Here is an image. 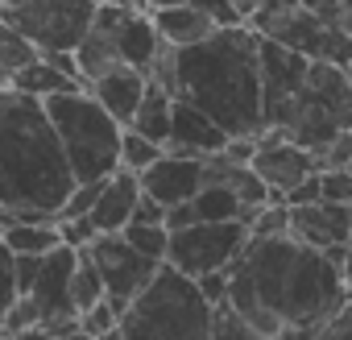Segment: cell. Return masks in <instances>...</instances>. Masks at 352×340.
Instances as JSON below:
<instances>
[{"label": "cell", "mask_w": 352, "mask_h": 340, "mask_svg": "<svg viewBox=\"0 0 352 340\" xmlns=\"http://www.w3.org/2000/svg\"><path fill=\"white\" fill-rule=\"evenodd\" d=\"M120 233H124L141 253H149V257L166 262V241H170V229H166V224H141V220H129Z\"/></svg>", "instance_id": "cell-26"}, {"label": "cell", "mask_w": 352, "mask_h": 340, "mask_svg": "<svg viewBox=\"0 0 352 340\" xmlns=\"http://www.w3.org/2000/svg\"><path fill=\"white\" fill-rule=\"evenodd\" d=\"M34 59H38V46L30 38H21L9 21H0V87H13L17 71Z\"/></svg>", "instance_id": "cell-23"}, {"label": "cell", "mask_w": 352, "mask_h": 340, "mask_svg": "<svg viewBox=\"0 0 352 340\" xmlns=\"http://www.w3.org/2000/svg\"><path fill=\"white\" fill-rule=\"evenodd\" d=\"M249 241V224L245 220H191L170 229L166 241V262L179 266L183 274L199 278L208 270H228L236 262V253Z\"/></svg>", "instance_id": "cell-10"}, {"label": "cell", "mask_w": 352, "mask_h": 340, "mask_svg": "<svg viewBox=\"0 0 352 340\" xmlns=\"http://www.w3.org/2000/svg\"><path fill=\"white\" fill-rule=\"evenodd\" d=\"M141 191L153 195L166 212L174 204H187L199 187H204V158L195 153H174V149H162L141 175H137Z\"/></svg>", "instance_id": "cell-13"}, {"label": "cell", "mask_w": 352, "mask_h": 340, "mask_svg": "<svg viewBox=\"0 0 352 340\" xmlns=\"http://www.w3.org/2000/svg\"><path fill=\"white\" fill-rule=\"evenodd\" d=\"M137 195H141V183H137V175L133 170H112V175L100 183V195H96V204L87 208V220H91V229L96 233H120L124 224H129V216H133V204H137Z\"/></svg>", "instance_id": "cell-16"}, {"label": "cell", "mask_w": 352, "mask_h": 340, "mask_svg": "<svg viewBox=\"0 0 352 340\" xmlns=\"http://www.w3.org/2000/svg\"><path fill=\"white\" fill-rule=\"evenodd\" d=\"M344 75H348V83H352V59H348V63H344Z\"/></svg>", "instance_id": "cell-35"}, {"label": "cell", "mask_w": 352, "mask_h": 340, "mask_svg": "<svg viewBox=\"0 0 352 340\" xmlns=\"http://www.w3.org/2000/svg\"><path fill=\"white\" fill-rule=\"evenodd\" d=\"M195 5L204 9V17L220 30V25H249V21H241V13H236V5L232 0H195Z\"/></svg>", "instance_id": "cell-29"}, {"label": "cell", "mask_w": 352, "mask_h": 340, "mask_svg": "<svg viewBox=\"0 0 352 340\" xmlns=\"http://www.w3.org/2000/svg\"><path fill=\"white\" fill-rule=\"evenodd\" d=\"M149 17H153V30L166 46H191L216 30L195 0H183V5H170V9H153Z\"/></svg>", "instance_id": "cell-18"}, {"label": "cell", "mask_w": 352, "mask_h": 340, "mask_svg": "<svg viewBox=\"0 0 352 340\" xmlns=\"http://www.w3.org/2000/svg\"><path fill=\"white\" fill-rule=\"evenodd\" d=\"M170 96L204 108L228 137H257L261 120V34L253 25H220L191 46H166L149 71Z\"/></svg>", "instance_id": "cell-2"}, {"label": "cell", "mask_w": 352, "mask_h": 340, "mask_svg": "<svg viewBox=\"0 0 352 340\" xmlns=\"http://www.w3.org/2000/svg\"><path fill=\"white\" fill-rule=\"evenodd\" d=\"M170 112H174V96L162 87V83H145V92H141V100H137V108H133V120H129V129H137L141 137H149V141H157V145H166V137H170Z\"/></svg>", "instance_id": "cell-19"}, {"label": "cell", "mask_w": 352, "mask_h": 340, "mask_svg": "<svg viewBox=\"0 0 352 340\" xmlns=\"http://www.w3.org/2000/svg\"><path fill=\"white\" fill-rule=\"evenodd\" d=\"M166 145H157V141H149V137H141L137 129H120V153H116V166L120 170H133V175H141V170L162 153Z\"/></svg>", "instance_id": "cell-24"}, {"label": "cell", "mask_w": 352, "mask_h": 340, "mask_svg": "<svg viewBox=\"0 0 352 340\" xmlns=\"http://www.w3.org/2000/svg\"><path fill=\"white\" fill-rule=\"evenodd\" d=\"M265 129L294 137L298 145H307L319 158V149L327 141H336V133L352 129V83H348L344 67L311 59L298 92L270 116Z\"/></svg>", "instance_id": "cell-7"}, {"label": "cell", "mask_w": 352, "mask_h": 340, "mask_svg": "<svg viewBox=\"0 0 352 340\" xmlns=\"http://www.w3.org/2000/svg\"><path fill=\"white\" fill-rule=\"evenodd\" d=\"M91 13L96 0H0V21L30 38L38 54L75 50L91 25Z\"/></svg>", "instance_id": "cell-9"}, {"label": "cell", "mask_w": 352, "mask_h": 340, "mask_svg": "<svg viewBox=\"0 0 352 340\" xmlns=\"http://www.w3.org/2000/svg\"><path fill=\"white\" fill-rule=\"evenodd\" d=\"M340 278H344V290H352V237L344 241V253H340Z\"/></svg>", "instance_id": "cell-33"}, {"label": "cell", "mask_w": 352, "mask_h": 340, "mask_svg": "<svg viewBox=\"0 0 352 340\" xmlns=\"http://www.w3.org/2000/svg\"><path fill=\"white\" fill-rule=\"evenodd\" d=\"M290 208V237L315 249H331L344 245L348 233V204H331V200H311V204H286Z\"/></svg>", "instance_id": "cell-14"}, {"label": "cell", "mask_w": 352, "mask_h": 340, "mask_svg": "<svg viewBox=\"0 0 352 340\" xmlns=\"http://www.w3.org/2000/svg\"><path fill=\"white\" fill-rule=\"evenodd\" d=\"M96 5H100V0H96Z\"/></svg>", "instance_id": "cell-37"}, {"label": "cell", "mask_w": 352, "mask_h": 340, "mask_svg": "<svg viewBox=\"0 0 352 340\" xmlns=\"http://www.w3.org/2000/svg\"><path fill=\"white\" fill-rule=\"evenodd\" d=\"M282 200H286V204H311V200H319V170H311L307 179H298Z\"/></svg>", "instance_id": "cell-32"}, {"label": "cell", "mask_w": 352, "mask_h": 340, "mask_svg": "<svg viewBox=\"0 0 352 340\" xmlns=\"http://www.w3.org/2000/svg\"><path fill=\"white\" fill-rule=\"evenodd\" d=\"M228 133L204 112L195 108L191 100L183 96H174V112H170V137H166V149L174 153H195V158H208L216 149H224Z\"/></svg>", "instance_id": "cell-15"}, {"label": "cell", "mask_w": 352, "mask_h": 340, "mask_svg": "<svg viewBox=\"0 0 352 340\" xmlns=\"http://www.w3.org/2000/svg\"><path fill=\"white\" fill-rule=\"evenodd\" d=\"M236 5V13H241V21H253V13L261 9V0H232Z\"/></svg>", "instance_id": "cell-34"}, {"label": "cell", "mask_w": 352, "mask_h": 340, "mask_svg": "<svg viewBox=\"0 0 352 340\" xmlns=\"http://www.w3.org/2000/svg\"><path fill=\"white\" fill-rule=\"evenodd\" d=\"M13 299H17V253L0 241V319H5Z\"/></svg>", "instance_id": "cell-28"}, {"label": "cell", "mask_w": 352, "mask_h": 340, "mask_svg": "<svg viewBox=\"0 0 352 340\" xmlns=\"http://www.w3.org/2000/svg\"><path fill=\"white\" fill-rule=\"evenodd\" d=\"M13 87H21V92H30V96H38V100H46V96H54V92H67V87H79V79L67 71V67H58L50 54H38L34 63H25L21 71H17V79H13Z\"/></svg>", "instance_id": "cell-21"}, {"label": "cell", "mask_w": 352, "mask_h": 340, "mask_svg": "<svg viewBox=\"0 0 352 340\" xmlns=\"http://www.w3.org/2000/svg\"><path fill=\"white\" fill-rule=\"evenodd\" d=\"M87 253H91V262H96V270H100V278H104V295L116 303V311L149 282V274L157 270V257H149V253H141L124 233H96L91 241H87Z\"/></svg>", "instance_id": "cell-11"}, {"label": "cell", "mask_w": 352, "mask_h": 340, "mask_svg": "<svg viewBox=\"0 0 352 340\" xmlns=\"http://www.w3.org/2000/svg\"><path fill=\"white\" fill-rule=\"evenodd\" d=\"M319 200L352 204V166H319Z\"/></svg>", "instance_id": "cell-27"}, {"label": "cell", "mask_w": 352, "mask_h": 340, "mask_svg": "<svg viewBox=\"0 0 352 340\" xmlns=\"http://www.w3.org/2000/svg\"><path fill=\"white\" fill-rule=\"evenodd\" d=\"M0 229H5V224H0Z\"/></svg>", "instance_id": "cell-36"}, {"label": "cell", "mask_w": 352, "mask_h": 340, "mask_svg": "<svg viewBox=\"0 0 352 340\" xmlns=\"http://www.w3.org/2000/svg\"><path fill=\"white\" fill-rule=\"evenodd\" d=\"M228 303L253 336H319L323 319L344 303V278L323 249L290 233L249 237L228 266Z\"/></svg>", "instance_id": "cell-1"}, {"label": "cell", "mask_w": 352, "mask_h": 340, "mask_svg": "<svg viewBox=\"0 0 352 340\" xmlns=\"http://www.w3.org/2000/svg\"><path fill=\"white\" fill-rule=\"evenodd\" d=\"M0 241H5L13 253H46L63 241L58 220H38V216H13L0 229Z\"/></svg>", "instance_id": "cell-20"}, {"label": "cell", "mask_w": 352, "mask_h": 340, "mask_svg": "<svg viewBox=\"0 0 352 340\" xmlns=\"http://www.w3.org/2000/svg\"><path fill=\"white\" fill-rule=\"evenodd\" d=\"M249 166L261 175V183L270 187V195L282 200L298 179H307L311 170H319V158H315L307 145H298L294 137H286V133H278V129H261Z\"/></svg>", "instance_id": "cell-12"}, {"label": "cell", "mask_w": 352, "mask_h": 340, "mask_svg": "<svg viewBox=\"0 0 352 340\" xmlns=\"http://www.w3.org/2000/svg\"><path fill=\"white\" fill-rule=\"evenodd\" d=\"M261 38L290 46L307 59H323V63H348L352 59V34L327 25L307 0H261V9L249 21Z\"/></svg>", "instance_id": "cell-8"}, {"label": "cell", "mask_w": 352, "mask_h": 340, "mask_svg": "<svg viewBox=\"0 0 352 340\" xmlns=\"http://www.w3.org/2000/svg\"><path fill=\"white\" fill-rule=\"evenodd\" d=\"M116 323H120V311H116V303L108 295L79 311V332L83 336H116Z\"/></svg>", "instance_id": "cell-25"}, {"label": "cell", "mask_w": 352, "mask_h": 340, "mask_svg": "<svg viewBox=\"0 0 352 340\" xmlns=\"http://www.w3.org/2000/svg\"><path fill=\"white\" fill-rule=\"evenodd\" d=\"M100 299H104V278H100V270H96L87 245H79V249H75V266H71V307L83 311V307H91V303H100Z\"/></svg>", "instance_id": "cell-22"}, {"label": "cell", "mask_w": 352, "mask_h": 340, "mask_svg": "<svg viewBox=\"0 0 352 340\" xmlns=\"http://www.w3.org/2000/svg\"><path fill=\"white\" fill-rule=\"evenodd\" d=\"M195 282H199V290H204V299H208L212 307L228 299V270H208V274H199Z\"/></svg>", "instance_id": "cell-30"}, {"label": "cell", "mask_w": 352, "mask_h": 340, "mask_svg": "<svg viewBox=\"0 0 352 340\" xmlns=\"http://www.w3.org/2000/svg\"><path fill=\"white\" fill-rule=\"evenodd\" d=\"M162 50V38L153 30V17L141 0H100L87 34L79 38L75 54V71L83 83L100 79L104 71L116 67H137L149 71L153 54Z\"/></svg>", "instance_id": "cell-5"}, {"label": "cell", "mask_w": 352, "mask_h": 340, "mask_svg": "<svg viewBox=\"0 0 352 340\" xmlns=\"http://www.w3.org/2000/svg\"><path fill=\"white\" fill-rule=\"evenodd\" d=\"M129 220H141V224H166V208L153 200V195H137V204H133V216Z\"/></svg>", "instance_id": "cell-31"}, {"label": "cell", "mask_w": 352, "mask_h": 340, "mask_svg": "<svg viewBox=\"0 0 352 340\" xmlns=\"http://www.w3.org/2000/svg\"><path fill=\"white\" fill-rule=\"evenodd\" d=\"M75 175L46 104L21 87H0V224L13 216L58 220Z\"/></svg>", "instance_id": "cell-3"}, {"label": "cell", "mask_w": 352, "mask_h": 340, "mask_svg": "<svg viewBox=\"0 0 352 340\" xmlns=\"http://www.w3.org/2000/svg\"><path fill=\"white\" fill-rule=\"evenodd\" d=\"M46 116L63 141V153L71 162V175L75 183L87 179H108L116 170V153H120V120L79 83L67 92H54L42 100Z\"/></svg>", "instance_id": "cell-6"}, {"label": "cell", "mask_w": 352, "mask_h": 340, "mask_svg": "<svg viewBox=\"0 0 352 340\" xmlns=\"http://www.w3.org/2000/svg\"><path fill=\"white\" fill-rule=\"evenodd\" d=\"M145 83H149L145 71H137V67H116V71H104L100 79L83 83V87H87L120 125H129V120H133V108H137V100H141V92H145Z\"/></svg>", "instance_id": "cell-17"}, {"label": "cell", "mask_w": 352, "mask_h": 340, "mask_svg": "<svg viewBox=\"0 0 352 340\" xmlns=\"http://www.w3.org/2000/svg\"><path fill=\"white\" fill-rule=\"evenodd\" d=\"M116 336H212V303L191 274L157 262L149 282L120 307Z\"/></svg>", "instance_id": "cell-4"}]
</instances>
